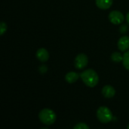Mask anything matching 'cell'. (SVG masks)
<instances>
[{
    "mask_svg": "<svg viewBox=\"0 0 129 129\" xmlns=\"http://www.w3.org/2000/svg\"><path fill=\"white\" fill-rule=\"evenodd\" d=\"M88 59L87 55L85 54H79L75 58L74 65L76 69L82 70L88 65Z\"/></svg>",
    "mask_w": 129,
    "mask_h": 129,
    "instance_id": "cell-4",
    "label": "cell"
},
{
    "mask_svg": "<svg viewBox=\"0 0 129 129\" xmlns=\"http://www.w3.org/2000/svg\"><path fill=\"white\" fill-rule=\"evenodd\" d=\"M127 128H128L129 129V124H128V126H127Z\"/></svg>",
    "mask_w": 129,
    "mask_h": 129,
    "instance_id": "cell-18",
    "label": "cell"
},
{
    "mask_svg": "<svg viewBox=\"0 0 129 129\" xmlns=\"http://www.w3.org/2000/svg\"><path fill=\"white\" fill-rule=\"evenodd\" d=\"M6 30H7V24L5 22L2 21L0 24V35L2 36L6 32Z\"/></svg>",
    "mask_w": 129,
    "mask_h": 129,
    "instance_id": "cell-13",
    "label": "cell"
},
{
    "mask_svg": "<svg viewBox=\"0 0 129 129\" xmlns=\"http://www.w3.org/2000/svg\"><path fill=\"white\" fill-rule=\"evenodd\" d=\"M111 60L115 63H119V62L122 61L123 56L119 52H114L111 55Z\"/></svg>",
    "mask_w": 129,
    "mask_h": 129,
    "instance_id": "cell-11",
    "label": "cell"
},
{
    "mask_svg": "<svg viewBox=\"0 0 129 129\" xmlns=\"http://www.w3.org/2000/svg\"><path fill=\"white\" fill-rule=\"evenodd\" d=\"M122 63L124 67L129 70V51H126L124 55H123V60H122Z\"/></svg>",
    "mask_w": 129,
    "mask_h": 129,
    "instance_id": "cell-12",
    "label": "cell"
},
{
    "mask_svg": "<svg viewBox=\"0 0 129 129\" xmlns=\"http://www.w3.org/2000/svg\"><path fill=\"white\" fill-rule=\"evenodd\" d=\"M79 76H80V74H79L76 72H70V73H67V75L65 76V80L68 83H70V84L74 83L78 80Z\"/></svg>",
    "mask_w": 129,
    "mask_h": 129,
    "instance_id": "cell-10",
    "label": "cell"
},
{
    "mask_svg": "<svg viewBox=\"0 0 129 129\" xmlns=\"http://www.w3.org/2000/svg\"><path fill=\"white\" fill-rule=\"evenodd\" d=\"M39 70L42 73H45L46 71H47V67L45 66V65H42L39 67Z\"/></svg>",
    "mask_w": 129,
    "mask_h": 129,
    "instance_id": "cell-16",
    "label": "cell"
},
{
    "mask_svg": "<svg viewBox=\"0 0 129 129\" xmlns=\"http://www.w3.org/2000/svg\"><path fill=\"white\" fill-rule=\"evenodd\" d=\"M102 94L106 98H111L115 96L116 94V90L115 88L111 85H105L102 89Z\"/></svg>",
    "mask_w": 129,
    "mask_h": 129,
    "instance_id": "cell-8",
    "label": "cell"
},
{
    "mask_svg": "<svg viewBox=\"0 0 129 129\" xmlns=\"http://www.w3.org/2000/svg\"><path fill=\"white\" fill-rule=\"evenodd\" d=\"M113 5V0H96V5L103 10H107Z\"/></svg>",
    "mask_w": 129,
    "mask_h": 129,
    "instance_id": "cell-9",
    "label": "cell"
},
{
    "mask_svg": "<svg viewBox=\"0 0 129 129\" xmlns=\"http://www.w3.org/2000/svg\"><path fill=\"white\" fill-rule=\"evenodd\" d=\"M97 117L102 123H109L113 119V116L110 110L107 107H101L97 111Z\"/></svg>",
    "mask_w": 129,
    "mask_h": 129,
    "instance_id": "cell-3",
    "label": "cell"
},
{
    "mask_svg": "<svg viewBox=\"0 0 129 129\" xmlns=\"http://www.w3.org/2000/svg\"><path fill=\"white\" fill-rule=\"evenodd\" d=\"M128 30V27H127V26H125V25H123V26H122L121 27H120V31H121V33H125V32Z\"/></svg>",
    "mask_w": 129,
    "mask_h": 129,
    "instance_id": "cell-15",
    "label": "cell"
},
{
    "mask_svg": "<svg viewBox=\"0 0 129 129\" xmlns=\"http://www.w3.org/2000/svg\"><path fill=\"white\" fill-rule=\"evenodd\" d=\"M74 129H89V127L85 123L80 122L74 126Z\"/></svg>",
    "mask_w": 129,
    "mask_h": 129,
    "instance_id": "cell-14",
    "label": "cell"
},
{
    "mask_svg": "<svg viewBox=\"0 0 129 129\" xmlns=\"http://www.w3.org/2000/svg\"><path fill=\"white\" fill-rule=\"evenodd\" d=\"M39 120L41 121L42 123L46 125H51L54 123L56 121V114L55 113L51 110V109H43L39 112Z\"/></svg>",
    "mask_w": 129,
    "mask_h": 129,
    "instance_id": "cell-2",
    "label": "cell"
},
{
    "mask_svg": "<svg viewBox=\"0 0 129 129\" xmlns=\"http://www.w3.org/2000/svg\"><path fill=\"white\" fill-rule=\"evenodd\" d=\"M36 57L41 62H45L49 58V54L45 48H39L36 52Z\"/></svg>",
    "mask_w": 129,
    "mask_h": 129,
    "instance_id": "cell-7",
    "label": "cell"
},
{
    "mask_svg": "<svg viewBox=\"0 0 129 129\" xmlns=\"http://www.w3.org/2000/svg\"><path fill=\"white\" fill-rule=\"evenodd\" d=\"M118 48L121 51H125L129 48V37L127 36H122L118 42Z\"/></svg>",
    "mask_w": 129,
    "mask_h": 129,
    "instance_id": "cell-6",
    "label": "cell"
},
{
    "mask_svg": "<svg viewBox=\"0 0 129 129\" xmlns=\"http://www.w3.org/2000/svg\"><path fill=\"white\" fill-rule=\"evenodd\" d=\"M110 21L116 25H119L124 21V15L119 11H113L109 14Z\"/></svg>",
    "mask_w": 129,
    "mask_h": 129,
    "instance_id": "cell-5",
    "label": "cell"
},
{
    "mask_svg": "<svg viewBox=\"0 0 129 129\" xmlns=\"http://www.w3.org/2000/svg\"><path fill=\"white\" fill-rule=\"evenodd\" d=\"M80 77L82 82L87 86L91 88L95 87L99 82V77L98 73L92 69H88L82 72L80 74Z\"/></svg>",
    "mask_w": 129,
    "mask_h": 129,
    "instance_id": "cell-1",
    "label": "cell"
},
{
    "mask_svg": "<svg viewBox=\"0 0 129 129\" xmlns=\"http://www.w3.org/2000/svg\"><path fill=\"white\" fill-rule=\"evenodd\" d=\"M126 20H127V22L129 23V12L128 13L127 16H126Z\"/></svg>",
    "mask_w": 129,
    "mask_h": 129,
    "instance_id": "cell-17",
    "label": "cell"
}]
</instances>
